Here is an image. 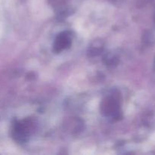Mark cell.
I'll return each instance as SVG.
<instances>
[{
    "instance_id": "3957f363",
    "label": "cell",
    "mask_w": 155,
    "mask_h": 155,
    "mask_svg": "<svg viewBox=\"0 0 155 155\" xmlns=\"http://www.w3.org/2000/svg\"><path fill=\"white\" fill-rule=\"evenodd\" d=\"M30 130V125L28 122H21L17 124L15 129V136L18 140L24 141L29 135Z\"/></svg>"
},
{
    "instance_id": "7a4b0ae2",
    "label": "cell",
    "mask_w": 155,
    "mask_h": 155,
    "mask_svg": "<svg viewBox=\"0 0 155 155\" xmlns=\"http://www.w3.org/2000/svg\"><path fill=\"white\" fill-rule=\"evenodd\" d=\"M71 45V35L68 32L60 33L56 38L54 43V50L55 52H60L62 50L69 48Z\"/></svg>"
},
{
    "instance_id": "6da1fadb",
    "label": "cell",
    "mask_w": 155,
    "mask_h": 155,
    "mask_svg": "<svg viewBox=\"0 0 155 155\" xmlns=\"http://www.w3.org/2000/svg\"><path fill=\"white\" fill-rule=\"evenodd\" d=\"M101 110L107 117H111L113 118L119 117L120 101L116 95H109L102 100Z\"/></svg>"
}]
</instances>
